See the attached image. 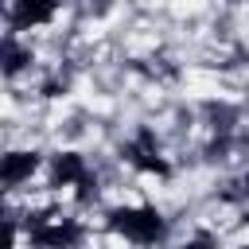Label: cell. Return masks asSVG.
Wrapping results in <instances>:
<instances>
[{"instance_id":"cell-1","label":"cell","mask_w":249,"mask_h":249,"mask_svg":"<svg viewBox=\"0 0 249 249\" xmlns=\"http://www.w3.org/2000/svg\"><path fill=\"white\" fill-rule=\"evenodd\" d=\"M109 230L136 245H156L163 237V214L156 206H117L109 210Z\"/></svg>"},{"instance_id":"cell-2","label":"cell","mask_w":249,"mask_h":249,"mask_svg":"<svg viewBox=\"0 0 249 249\" xmlns=\"http://www.w3.org/2000/svg\"><path fill=\"white\" fill-rule=\"evenodd\" d=\"M27 241L35 249H78L82 226L74 218H54V214H31L27 218Z\"/></svg>"},{"instance_id":"cell-3","label":"cell","mask_w":249,"mask_h":249,"mask_svg":"<svg viewBox=\"0 0 249 249\" xmlns=\"http://www.w3.org/2000/svg\"><path fill=\"white\" fill-rule=\"evenodd\" d=\"M124 156H128V163L136 167V171H144V175H167L171 167H167V160L160 156V148H156V136L148 132V128H140V136L124 148Z\"/></svg>"},{"instance_id":"cell-4","label":"cell","mask_w":249,"mask_h":249,"mask_svg":"<svg viewBox=\"0 0 249 249\" xmlns=\"http://www.w3.org/2000/svg\"><path fill=\"white\" fill-rule=\"evenodd\" d=\"M54 12H58V0H12L8 19H12V31H31L51 23Z\"/></svg>"},{"instance_id":"cell-5","label":"cell","mask_w":249,"mask_h":249,"mask_svg":"<svg viewBox=\"0 0 249 249\" xmlns=\"http://www.w3.org/2000/svg\"><path fill=\"white\" fill-rule=\"evenodd\" d=\"M86 175H89V167L78 152H58L51 160V187H78Z\"/></svg>"},{"instance_id":"cell-6","label":"cell","mask_w":249,"mask_h":249,"mask_svg":"<svg viewBox=\"0 0 249 249\" xmlns=\"http://www.w3.org/2000/svg\"><path fill=\"white\" fill-rule=\"evenodd\" d=\"M35 167H39V156H35V152H8L4 163H0V183L12 191V187H19L23 179H31Z\"/></svg>"},{"instance_id":"cell-7","label":"cell","mask_w":249,"mask_h":249,"mask_svg":"<svg viewBox=\"0 0 249 249\" xmlns=\"http://www.w3.org/2000/svg\"><path fill=\"white\" fill-rule=\"evenodd\" d=\"M27 62H31V47H19L16 31H12V35H4V74H8V78H16Z\"/></svg>"},{"instance_id":"cell-8","label":"cell","mask_w":249,"mask_h":249,"mask_svg":"<svg viewBox=\"0 0 249 249\" xmlns=\"http://www.w3.org/2000/svg\"><path fill=\"white\" fill-rule=\"evenodd\" d=\"M206 113H210V121H214L218 132H230V128H233V109H226V105H206Z\"/></svg>"},{"instance_id":"cell-9","label":"cell","mask_w":249,"mask_h":249,"mask_svg":"<svg viewBox=\"0 0 249 249\" xmlns=\"http://www.w3.org/2000/svg\"><path fill=\"white\" fill-rule=\"evenodd\" d=\"M93 198H97V179H93V175H86V179L78 183V202L86 206V202H93Z\"/></svg>"},{"instance_id":"cell-10","label":"cell","mask_w":249,"mask_h":249,"mask_svg":"<svg viewBox=\"0 0 249 249\" xmlns=\"http://www.w3.org/2000/svg\"><path fill=\"white\" fill-rule=\"evenodd\" d=\"M183 249H218V241H214L210 233H195V237H191Z\"/></svg>"},{"instance_id":"cell-11","label":"cell","mask_w":249,"mask_h":249,"mask_svg":"<svg viewBox=\"0 0 249 249\" xmlns=\"http://www.w3.org/2000/svg\"><path fill=\"white\" fill-rule=\"evenodd\" d=\"M241 195H245V198H249V171H245V175H241Z\"/></svg>"},{"instance_id":"cell-12","label":"cell","mask_w":249,"mask_h":249,"mask_svg":"<svg viewBox=\"0 0 249 249\" xmlns=\"http://www.w3.org/2000/svg\"><path fill=\"white\" fill-rule=\"evenodd\" d=\"M245 249H249V245H245Z\"/></svg>"}]
</instances>
